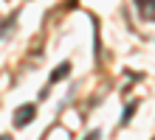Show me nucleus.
I'll use <instances>...</instances> for the list:
<instances>
[{"instance_id": "20e7f679", "label": "nucleus", "mask_w": 155, "mask_h": 140, "mask_svg": "<svg viewBox=\"0 0 155 140\" xmlns=\"http://www.w3.org/2000/svg\"><path fill=\"white\" fill-rule=\"evenodd\" d=\"M85 140H99V132H93V135H87Z\"/></svg>"}, {"instance_id": "39448f33", "label": "nucleus", "mask_w": 155, "mask_h": 140, "mask_svg": "<svg viewBox=\"0 0 155 140\" xmlns=\"http://www.w3.org/2000/svg\"><path fill=\"white\" fill-rule=\"evenodd\" d=\"M0 140H12V137H8V135H6V137H0Z\"/></svg>"}, {"instance_id": "f03ea898", "label": "nucleus", "mask_w": 155, "mask_h": 140, "mask_svg": "<svg viewBox=\"0 0 155 140\" xmlns=\"http://www.w3.org/2000/svg\"><path fill=\"white\" fill-rule=\"evenodd\" d=\"M68 73H71V64L65 62V64H62V67H57V70H54V73H51V81H59V79H65V76H68Z\"/></svg>"}, {"instance_id": "f257e3e1", "label": "nucleus", "mask_w": 155, "mask_h": 140, "mask_svg": "<svg viewBox=\"0 0 155 140\" xmlns=\"http://www.w3.org/2000/svg\"><path fill=\"white\" fill-rule=\"evenodd\" d=\"M34 112H37V107H34V104H23L20 109H17V115H14V126H25V123L34 118Z\"/></svg>"}, {"instance_id": "7ed1b4c3", "label": "nucleus", "mask_w": 155, "mask_h": 140, "mask_svg": "<svg viewBox=\"0 0 155 140\" xmlns=\"http://www.w3.org/2000/svg\"><path fill=\"white\" fill-rule=\"evenodd\" d=\"M133 112H135V104H130V107L124 109V115H121V123H127V120L133 118Z\"/></svg>"}]
</instances>
